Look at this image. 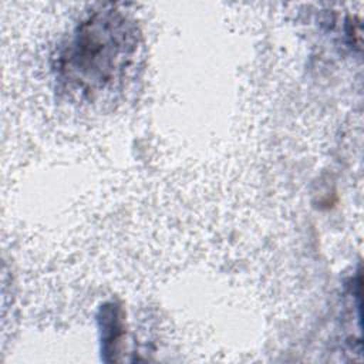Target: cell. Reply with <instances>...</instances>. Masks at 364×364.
<instances>
[{"label":"cell","mask_w":364,"mask_h":364,"mask_svg":"<svg viewBox=\"0 0 364 364\" xmlns=\"http://www.w3.org/2000/svg\"><path fill=\"white\" fill-rule=\"evenodd\" d=\"M136 51L134 23L115 9L95 10L60 53V77L74 91L94 97L122 80Z\"/></svg>","instance_id":"6da1fadb"}]
</instances>
